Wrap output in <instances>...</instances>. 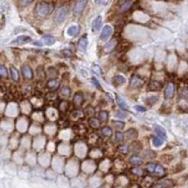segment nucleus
<instances>
[{
	"label": "nucleus",
	"mask_w": 188,
	"mask_h": 188,
	"mask_svg": "<svg viewBox=\"0 0 188 188\" xmlns=\"http://www.w3.org/2000/svg\"><path fill=\"white\" fill-rule=\"evenodd\" d=\"M117 103H118V105H120L121 108H122V109H128V105L126 104V102H125L121 97H120L119 95H117Z\"/></svg>",
	"instance_id": "nucleus-19"
},
{
	"label": "nucleus",
	"mask_w": 188,
	"mask_h": 188,
	"mask_svg": "<svg viewBox=\"0 0 188 188\" xmlns=\"http://www.w3.org/2000/svg\"><path fill=\"white\" fill-rule=\"evenodd\" d=\"M143 84H144V81L138 76H134L133 77V79L131 80V87L135 88V89L140 88Z\"/></svg>",
	"instance_id": "nucleus-9"
},
{
	"label": "nucleus",
	"mask_w": 188,
	"mask_h": 188,
	"mask_svg": "<svg viewBox=\"0 0 188 188\" xmlns=\"http://www.w3.org/2000/svg\"><path fill=\"white\" fill-rule=\"evenodd\" d=\"M20 1V4H21V6H23V7H27V6H28L29 4H31L33 2V0H19Z\"/></svg>",
	"instance_id": "nucleus-30"
},
{
	"label": "nucleus",
	"mask_w": 188,
	"mask_h": 188,
	"mask_svg": "<svg viewBox=\"0 0 188 188\" xmlns=\"http://www.w3.org/2000/svg\"><path fill=\"white\" fill-rule=\"evenodd\" d=\"M116 140L118 141V142H121V141L123 140V134L121 132H117L116 133Z\"/></svg>",
	"instance_id": "nucleus-29"
},
{
	"label": "nucleus",
	"mask_w": 188,
	"mask_h": 188,
	"mask_svg": "<svg viewBox=\"0 0 188 188\" xmlns=\"http://www.w3.org/2000/svg\"><path fill=\"white\" fill-rule=\"evenodd\" d=\"M11 77H12V79L14 80V81H18L19 80V74H18V70L15 69V68H13V67H11Z\"/></svg>",
	"instance_id": "nucleus-22"
},
{
	"label": "nucleus",
	"mask_w": 188,
	"mask_h": 188,
	"mask_svg": "<svg viewBox=\"0 0 188 188\" xmlns=\"http://www.w3.org/2000/svg\"><path fill=\"white\" fill-rule=\"evenodd\" d=\"M54 9V7L52 4L50 3H47V2H41L37 4L36 6V13L38 15H40L42 17H44V16H47L48 14H50L52 12Z\"/></svg>",
	"instance_id": "nucleus-1"
},
{
	"label": "nucleus",
	"mask_w": 188,
	"mask_h": 188,
	"mask_svg": "<svg viewBox=\"0 0 188 188\" xmlns=\"http://www.w3.org/2000/svg\"><path fill=\"white\" fill-rule=\"evenodd\" d=\"M61 94L62 95H64L65 97H68L70 94V89L68 87H63L61 89Z\"/></svg>",
	"instance_id": "nucleus-27"
},
{
	"label": "nucleus",
	"mask_w": 188,
	"mask_h": 188,
	"mask_svg": "<svg viewBox=\"0 0 188 188\" xmlns=\"http://www.w3.org/2000/svg\"><path fill=\"white\" fill-rule=\"evenodd\" d=\"M78 29H79V27H78L77 26H75V25L70 26V27L67 29V34H68L69 36L74 37V36H75V35L78 33Z\"/></svg>",
	"instance_id": "nucleus-15"
},
{
	"label": "nucleus",
	"mask_w": 188,
	"mask_h": 188,
	"mask_svg": "<svg viewBox=\"0 0 188 188\" xmlns=\"http://www.w3.org/2000/svg\"><path fill=\"white\" fill-rule=\"evenodd\" d=\"M135 172V174H136V175H138V176H140L141 175V173H142V170H141L140 168H134V170H133Z\"/></svg>",
	"instance_id": "nucleus-37"
},
{
	"label": "nucleus",
	"mask_w": 188,
	"mask_h": 188,
	"mask_svg": "<svg viewBox=\"0 0 188 188\" xmlns=\"http://www.w3.org/2000/svg\"><path fill=\"white\" fill-rule=\"evenodd\" d=\"M117 117H118V118H120V119H125V118H126V115L123 114V113H121V112H118Z\"/></svg>",
	"instance_id": "nucleus-38"
},
{
	"label": "nucleus",
	"mask_w": 188,
	"mask_h": 188,
	"mask_svg": "<svg viewBox=\"0 0 188 188\" xmlns=\"http://www.w3.org/2000/svg\"><path fill=\"white\" fill-rule=\"evenodd\" d=\"M33 44L36 45V46H42V45H43V42H42V41H37V42H35Z\"/></svg>",
	"instance_id": "nucleus-39"
},
{
	"label": "nucleus",
	"mask_w": 188,
	"mask_h": 188,
	"mask_svg": "<svg viewBox=\"0 0 188 188\" xmlns=\"http://www.w3.org/2000/svg\"><path fill=\"white\" fill-rule=\"evenodd\" d=\"M115 45H116V41H115V40H114V41H110V42H109L105 45V52H111V51L114 49Z\"/></svg>",
	"instance_id": "nucleus-21"
},
{
	"label": "nucleus",
	"mask_w": 188,
	"mask_h": 188,
	"mask_svg": "<svg viewBox=\"0 0 188 188\" xmlns=\"http://www.w3.org/2000/svg\"><path fill=\"white\" fill-rule=\"evenodd\" d=\"M152 174L158 176V177H163L164 174H166V171H164L163 167L159 166V164H155V168L152 171Z\"/></svg>",
	"instance_id": "nucleus-10"
},
{
	"label": "nucleus",
	"mask_w": 188,
	"mask_h": 188,
	"mask_svg": "<svg viewBox=\"0 0 188 188\" xmlns=\"http://www.w3.org/2000/svg\"><path fill=\"white\" fill-rule=\"evenodd\" d=\"M89 124L90 126L93 128H98L99 127V121L97 119H90L89 120Z\"/></svg>",
	"instance_id": "nucleus-28"
},
{
	"label": "nucleus",
	"mask_w": 188,
	"mask_h": 188,
	"mask_svg": "<svg viewBox=\"0 0 188 188\" xmlns=\"http://www.w3.org/2000/svg\"><path fill=\"white\" fill-rule=\"evenodd\" d=\"M42 42L46 45H53L55 42H56V40H55V39L52 36H44L42 38Z\"/></svg>",
	"instance_id": "nucleus-18"
},
{
	"label": "nucleus",
	"mask_w": 188,
	"mask_h": 188,
	"mask_svg": "<svg viewBox=\"0 0 188 188\" xmlns=\"http://www.w3.org/2000/svg\"><path fill=\"white\" fill-rule=\"evenodd\" d=\"M171 184H168L167 183H157L155 186H170Z\"/></svg>",
	"instance_id": "nucleus-40"
},
{
	"label": "nucleus",
	"mask_w": 188,
	"mask_h": 188,
	"mask_svg": "<svg viewBox=\"0 0 188 188\" xmlns=\"http://www.w3.org/2000/svg\"><path fill=\"white\" fill-rule=\"evenodd\" d=\"M99 119L102 121H105L108 120V113L106 111H101L99 113Z\"/></svg>",
	"instance_id": "nucleus-23"
},
{
	"label": "nucleus",
	"mask_w": 188,
	"mask_h": 188,
	"mask_svg": "<svg viewBox=\"0 0 188 188\" xmlns=\"http://www.w3.org/2000/svg\"><path fill=\"white\" fill-rule=\"evenodd\" d=\"M91 82H92V84L95 86L96 88H101V86H100V83L98 82V80L97 79H95V78H91Z\"/></svg>",
	"instance_id": "nucleus-33"
},
{
	"label": "nucleus",
	"mask_w": 188,
	"mask_h": 188,
	"mask_svg": "<svg viewBox=\"0 0 188 188\" xmlns=\"http://www.w3.org/2000/svg\"><path fill=\"white\" fill-rule=\"evenodd\" d=\"M108 0H94L96 5H105Z\"/></svg>",
	"instance_id": "nucleus-32"
},
{
	"label": "nucleus",
	"mask_w": 188,
	"mask_h": 188,
	"mask_svg": "<svg viewBox=\"0 0 188 188\" xmlns=\"http://www.w3.org/2000/svg\"><path fill=\"white\" fill-rule=\"evenodd\" d=\"M62 54L65 55L66 57H70V56H72V52H70V50H69V49L62 50Z\"/></svg>",
	"instance_id": "nucleus-34"
},
{
	"label": "nucleus",
	"mask_w": 188,
	"mask_h": 188,
	"mask_svg": "<svg viewBox=\"0 0 188 188\" xmlns=\"http://www.w3.org/2000/svg\"><path fill=\"white\" fill-rule=\"evenodd\" d=\"M0 77H3V78L8 77V70L6 67L3 65H0Z\"/></svg>",
	"instance_id": "nucleus-24"
},
{
	"label": "nucleus",
	"mask_w": 188,
	"mask_h": 188,
	"mask_svg": "<svg viewBox=\"0 0 188 188\" xmlns=\"http://www.w3.org/2000/svg\"><path fill=\"white\" fill-rule=\"evenodd\" d=\"M88 48V39L86 37L81 38L79 42H78V49H79L82 53H86Z\"/></svg>",
	"instance_id": "nucleus-7"
},
{
	"label": "nucleus",
	"mask_w": 188,
	"mask_h": 188,
	"mask_svg": "<svg viewBox=\"0 0 188 188\" xmlns=\"http://www.w3.org/2000/svg\"><path fill=\"white\" fill-rule=\"evenodd\" d=\"M114 82L117 84V85H123L125 82H126V79H125V77L123 75H121V74H118L115 76L114 78Z\"/></svg>",
	"instance_id": "nucleus-20"
},
{
	"label": "nucleus",
	"mask_w": 188,
	"mask_h": 188,
	"mask_svg": "<svg viewBox=\"0 0 188 188\" xmlns=\"http://www.w3.org/2000/svg\"><path fill=\"white\" fill-rule=\"evenodd\" d=\"M102 133H103V135L109 136L112 135V130H111V128H109V127H104L103 129H102Z\"/></svg>",
	"instance_id": "nucleus-26"
},
{
	"label": "nucleus",
	"mask_w": 188,
	"mask_h": 188,
	"mask_svg": "<svg viewBox=\"0 0 188 188\" xmlns=\"http://www.w3.org/2000/svg\"><path fill=\"white\" fill-rule=\"evenodd\" d=\"M22 73H23V75L25 76V78H27V79H32L33 78L32 70L30 69V67H28L27 65L22 67Z\"/></svg>",
	"instance_id": "nucleus-8"
},
{
	"label": "nucleus",
	"mask_w": 188,
	"mask_h": 188,
	"mask_svg": "<svg viewBox=\"0 0 188 188\" xmlns=\"http://www.w3.org/2000/svg\"><path fill=\"white\" fill-rule=\"evenodd\" d=\"M142 162H143V160L141 159L138 155H133L130 158V163L132 164H134V166H138V164H140Z\"/></svg>",
	"instance_id": "nucleus-16"
},
{
	"label": "nucleus",
	"mask_w": 188,
	"mask_h": 188,
	"mask_svg": "<svg viewBox=\"0 0 188 188\" xmlns=\"http://www.w3.org/2000/svg\"><path fill=\"white\" fill-rule=\"evenodd\" d=\"M112 33H113V29H112V27H111L110 26L106 25V26L103 28V30H102V33H101V36H100L101 41H104V42L106 41L107 39L112 35Z\"/></svg>",
	"instance_id": "nucleus-4"
},
{
	"label": "nucleus",
	"mask_w": 188,
	"mask_h": 188,
	"mask_svg": "<svg viewBox=\"0 0 188 188\" xmlns=\"http://www.w3.org/2000/svg\"><path fill=\"white\" fill-rule=\"evenodd\" d=\"M149 88H150V89L152 91H158L159 89H161L163 88V85L157 81H152L150 83V85H149Z\"/></svg>",
	"instance_id": "nucleus-12"
},
{
	"label": "nucleus",
	"mask_w": 188,
	"mask_h": 188,
	"mask_svg": "<svg viewBox=\"0 0 188 188\" xmlns=\"http://www.w3.org/2000/svg\"><path fill=\"white\" fill-rule=\"evenodd\" d=\"M175 93V85L174 83H168L166 87V89H164V98L167 99H170L173 97Z\"/></svg>",
	"instance_id": "nucleus-6"
},
{
	"label": "nucleus",
	"mask_w": 188,
	"mask_h": 188,
	"mask_svg": "<svg viewBox=\"0 0 188 188\" xmlns=\"http://www.w3.org/2000/svg\"><path fill=\"white\" fill-rule=\"evenodd\" d=\"M102 27V16H97L92 23V30L98 31Z\"/></svg>",
	"instance_id": "nucleus-11"
},
{
	"label": "nucleus",
	"mask_w": 188,
	"mask_h": 188,
	"mask_svg": "<svg viewBox=\"0 0 188 188\" xmlns=\"http://www.w3.org/2000/svg\"><path fill=\"white\" fill-rule=\"evenodd\" d=\"M68 7L67 6H63V7H61L60 9L58 11V13H57V16H56V21L57 23H61V22H63L66 17H67V15H68Z\"/></svg>",
	"instance_id": "nucleus-3"
},
{
	"label": "nucleus",
	"mask_w": 188,
	"mask_h": 188,
	"mask_svg": "<svg viewBox=\"0 0 188 188\" xmlns=\"http://www.w3.org/2000/svg\"><path fill=\"white\" fill-rule=\"evenodd\" d=\"M164 143V139L160 136H155L153 137L152 139V145L155 147V148H159L163 145Z\"/></svg>",
	"instance_id": "nucleus-17"
},
{
	"label": "nucleus",
	"mask_w": 188,
	"mask_h": 188,
	"mask_svg": "<svg viewBox=\"0 0 188 188\" xmlns=\"http://www.w3.org/2000/svg\"><path fill=\"white\" fill-rule=\"evenodd\" d=\"M133 6V1L132 0H127V1H125L121 4V12H124V11H127L128 10H130Z\"/></svg>",
	"instance_id": "nucleus-14"
},
{
	"label": "nucleus",
	"mask_w": 188,
	"mask_h": 188,
	"mask_svg": "<svg viewBox=\"0 0 188 188\" xmlns=\"http://www.w3.org/2000/svg\"><path fill=\"white\" fill-rule=\"evenodd\" d=\"M136 110H137V111H139V112H145L147 109L145 108V107H143V106H140V105H136Z\"/></svg>",
	"instance_id": "nucleus-35"
},
{
	"label": "nucleus",
	"mask_w": 188,
	"mask_h": 188,
	"mask_svg": "<svg viewBox=\"0 0 188 188\" xmlns=\"http://www.w3.org/2000/svg\"><path fill=\"white\" fill-rule=\"evenodd\" d=\"M112 124L117 129H121L124 127V122H122L121 121H112Z\"/></svg>",
	"instance_id": "nucleus-25"
},
{
	"label": "nucleus",
	"mask_w": 188,
	"mask_h": 188,
	"mask_svg": "<svg viewBox=\"0 0 188 188\" xmlns=\"http://www.w3.org/2000/svg\"><path fill=\"white\" fill-rule=\"evenodd\" d=\"M88 4V0H77L74 8V15H80L82 13V11H84L85 7Z\"/></svg>",
	"instance_id": "nucleus-2"
},
{
	"label": "nucleus",
	"mask_w": 188,
	"mask_h": 188,
	"mask_svg": "<svg viewBox=\"0 0 188 188\" xmlns=\"http://www.w3.org/2000/svg\"><path fill=\"white\" fill-rule=\"evenodd\" d=\"M92 70H93L95 73H97V74L99 73V74H102V72H101V69H100V67H99V66L94 65V66H93V68H92Z\"/></svg>",
	"instance_id": "nucleus-36"
},
{
	"label": "nucleus",
	"mask_w": 188,
	"mask_h": 188,
	"mask_svg": "<svg viewBox=\"0 0 188 188\" xmlns=\"http://www.w3.org/2000/svg\"><path fill=\"white\" fill-rule=\"evenodd\" d=\"M82 102H83V97L82 96H78V94L74 97V103L78 105H80L82 104Z\"/></svg>",
	"instance_id": "nucleus-31"
},
{
	"label": "nucleus",
	"mask_w": 188,
	"mask_h": 188,
	"mask_svg": "<svg viewBox=\"0 0 188 188\" xmlns=\"http://www.w3.org/2000/svg\"><path fill=\"white\" fill-rule=\"evenodd\" d=\"M31 41H32V39H31L29 36H26V35H23V36H20L18 38L15 39L14 41L11 42V44H16V45H22V44H26V43H29Z\"/></svg>",
	"instance_id": "nucleus-5"
},
{
	"label": "nucleus",
	"mask_w": 188,
	"mask_h": 188,
	"mask_svg": "<svg viewBox=\"0 0 188 188\" xmlns=\"http://www.w3.org/2000/svg\"><path fill=\"white\" fill-rule=\"evenodd\" d=\"M125 1H127V0H120V3L121 4H122L123 2H125Z\"/></svg>",
	"instance_id": "nucleus-41"
},
{
	"label": "nucleus",
	"mask_w": 188,
	"mask_h": 188,
	"mask_svg": "<svg viewBox=\"0 0 188 188\" xmlns=\"http://www.w3.org/2000/svg\"><path fill=\"white\" fill-rule=\"evenodd\" d=\"M155 132H156V134L158 135V136H160L162 138H166V136H167L166 130H164L162 126H160V125H156L155 126Z\"/></svg>",
	"instance_id": "nucleus-13"
}]
</instances>
